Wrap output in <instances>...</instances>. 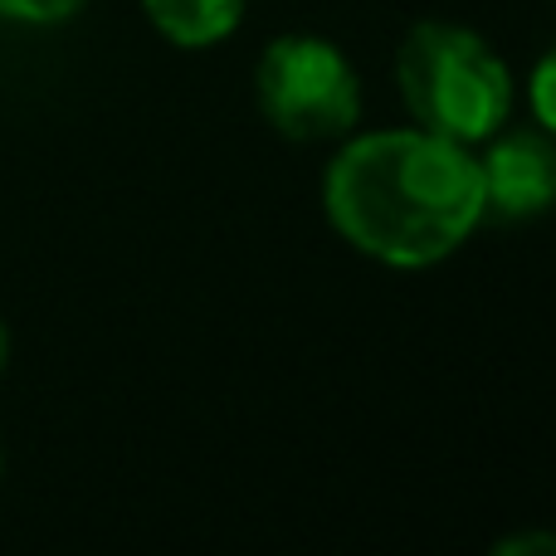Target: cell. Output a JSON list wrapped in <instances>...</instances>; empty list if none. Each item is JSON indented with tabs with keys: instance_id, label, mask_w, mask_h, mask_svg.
<instances>
[{
	"instance_id": "277c9868",
	"label": "cell",
	"mask_w": 556,
	"mask_h": 556,
	"mask_svg": "<svg viewBox=\"0 0 556 556\" xmlns=\"http://www.w3.org/2000/svg\"><path fill=\"white\" fill-rule=\"evenodd\" d=\"M483 220L528 225L556 205V137L532 127H508L483 142Z\"/></svg>"
},
{
	"instance_id": "7a4b0ae2",
	"label": "cell",
	"mask_w": 556,
	"mask_h": 556,
	"mask_svg": "<svg viewBox=\"0 0 556 556\" xmlns=\"http://www.w3.org/2000/svg\"><path fill=\"white\" fill-rule=\"evenodd\" d=\"M395 88L415 127L483 147L513 117V68L479 29L450 20H420L395 49Z\"/></svg>"
},
{
	"instance_id": "30bf717a",
	"label": "cell",
	"mask_w": 556,
	"mask_h": 556,
	"mask_svg": "<svg viewBox=\"0 0 556 556\" xmlns=\"http://www.w3.org/2000/svg\"><path fill=\"white\" fill-rule=\"evenodd\" d=\"M0 469H5V450H0Z\"/></svg>"
},
{
	"instance_id": "5b68a950",
	"label": "cell",
	"mask_w": 556,
	"mask_h": 556,
	"mask_svg": "<svg viewBox=\"0 0 556 556\" xmlns=\"http://www.w3.org/2000/svg\"><path fill=\"white\" fill-rule=\"evenodd\" d=\"M250 0H142L152 29L176 49H211L230 39Z\"/></svg>"
},
{
	"instance_id": "6da1fadb",
	"label": "cell",
	"mask_w": 556,
	"mask_h": 556,
	"mask_svg": "<svg viewBox=\"0 0 556 556\" xmlns=\"http://www.w3.org/2000/svg\"><path fill=\"white\" fill-rule=\"evenodd\" d=\"M323 211L366 260L430 269L483 225L479 156L425 127L352 132L323 176Z\"/></svg>"
},
{
	"instance_id": "3957f363",
	"label": "cell",
	"mask_w": 556,
	"mask_h": 556,
	"mask_svg": "<svg viewBox=\"0 0 556 556\" xmlns=\"http://www.w3.org/2000/svg\"><path fill=\"white\" fill-rule=\"evenodd\" d=\"M264 123L283 142H346L362 123V78L323 35H278L254 68Z\"/></svg>"
},
{
	"instance_id": "9c48e42d",
	"label": "cell",
	"mask_w": 556,
	"mask_h": 556,
	"mask_svg": "<svg viewBox=\"0 0 556 556\" xmlns=\"http://www.w3.org/2000/svg\"><path fill=\"white\" fill-rule=\"evenodd\" d=\"M5 366H10V327L0 317V376H5Z\"/></svg>"
},
{
	"instance_id": "8992f818",
	"label": "cell",
	"mask_w": 556,
	"mask_h": 556,
	"mask_svg": "<svg viewBox=\"0 0 556 556\" xmlns=\"http://www.w3.org/2000/svg\"><path fill=\"white\" fill-rule=\"evenodd\" d=\"M84 5H88V0H0V20H5V25L49 29V25L74 20Z\"/></svg>"
},
{
	"instance_id": "ba28073f",
	"label": "cell",
	"mask_w": 556,
	"mask_h": 556,
	"mask_svg": "<svg viewBox=\"0 0 556 556\" xmlns=\"http://www.w3.org/2000/svg\"><path fill=\"white\" fill-rule=\"evenodd\" d=\"M498 556H556V532H513V538L493 542Z\"/></svg>"
},
{
	"instance_id": "52a82bcc",
	"label": "cell",
	"mask_w": 556,
	"mask_h": 556,
	"mask_svg": "<svg viewBox=\"0 0 556 556\" xmlns=\"http://www.w3.org/2000/svg\"><path fill=\"white\" fill-rule=\"evenodd\" d=\"M528 108H532V123H538L542 132L556 137V45L538 59V68H532V78H528Z\"/></svg>"
}]
</instances>
